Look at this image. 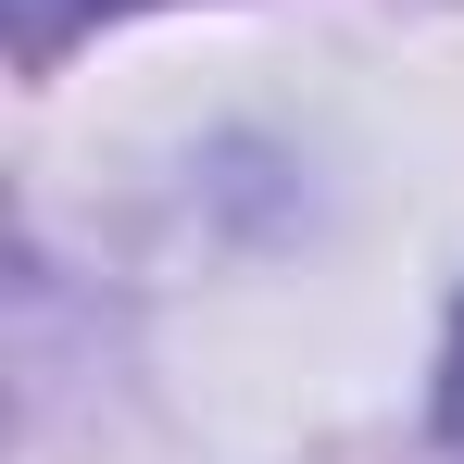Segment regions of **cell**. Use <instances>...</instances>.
I'll return each mask as SVG.
<instances>
[{
	"instance_id": "7a4b0ae2",
	"label": "cell",
	"mask_w": 464,
	"mask_h": 464,
	"mask_svg": "<svg viewBox=\"0 0 464 464\" xmlns=\"http://www.w3.org/2000/svg\"><path fill=\"white\" fill-rule=\"evenodd\" d=\"M440 427H452V452H464V326H452V377H440Z\"/></svg>"
},
{
	"instance_id": "6da1fadb",
	"label": "cell",
	"mask_w": 464,
	"mask_h": 464,
	"mask_svg": "<svg viewBox=\"0 0 464 464\" xmlns=\"http://www.w3.org/2000/svg\"><path fill=\"white\" fill-rule=\"evenodd\" d=\"M88 13H126V0H25V25L51 38V25H88Z\"/></svg>"
}]
</instances>
